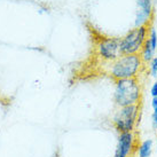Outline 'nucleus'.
Returning a JSON list of instances; mask_svg holds the SVG:
<instances>
[{
    "mask_svg": "<svg viewBox=\"0 0 157 157\" xmlns=\"http://www.w3.org/2000/svg\"><path fill=\"white\" fill-rule=\"evenodd\" d=\"M140 115V105L121 107L113 116V124L118 133L134 132Z\"/></svg>",
    "mask_w": 157,
    "mask_h": 157,
    "instance_id": "3",
    "label": "nucleus"
},
{
    "mask_svg": "<svg viewBox=\"0 0 157 157\" xmlns=\"http://www.w3.org/2000/svg\"><path fill=\"white\" fill-rule=\"evenodd\" d=\"M151 108H153L151 123H153L154 128L157 130V98H153V100H151Z\"/></svg>",
    "mask_w": 157,
    "mask_h": 157,
    "instance_id": "9",
    "label": "nucleus"
},
{
    "mask_svg": "<svg viewBox=\"0 0 157 157\" xmlns=\"http://www.w3.org/2000/svg\"><path fill=\"white\" fill-rule=\"evenodd\" d=\"M154 149V141L151 139H146L144 141H141L138 144L136 148V153H138V157H150Z\"/></svg>",
    "mask_w": 157,
    "mask_h": 157,
    "instance_id": "8",
    "label": "nucleus"
},
{
    "mask_svg": "<svg viewBox=\"0 0 157 157\" xmlns=\"http://www.w3.org/2000/svg\"><path fill=\"white\" fill-rule=\"evenodd\" d=\"M153 17L151 0H138V10L135 16V26H149Z\"/></svg>",
    "mask_w": 157,
    "mask_h": 157,
    "instance_id": "7",
    "label": "nucleus"
},
{
    "mask_svg": "<svg viewBox=\"0 0 157 157\" xmlns=\"http://www.w3.org/2000/svg\"><path fill=\"white\" fill-rule=\"evenodd\" d=\"M155 144H156V149H157V138H156V142H155Z\"/></svg>",
    "mask_w": 157,
    "mask_h": 157,
    "instance_id": "12",
    "label": "nucleus"
},
{
    "mask_svg": "<svg viewBox=\"0 0 157 157\" xmlns=\"http://www.w3.org/2000/svg\"><path fill=\"white\" fill-rule=\"evenodd\" d=\"M135 132L119 133L113 157H131L132 153L138 148Z\"/></svg>",
    "mask_w": 157,
    "mask_h": 157,
    "instance_id": "6",
    "label": "nucleus"
},
{
    "mask_svg": "<svg viewBox=\"0 0 157 157\" xmlns=\"http://www.w3.org/2000/svg\"><path fill=\"white\" fill-rule=\"evenodd\" d=\"M144 61L140 54H131V55H122L116 61L113 62L110 74L113 79H128L136 78V75L142 68Z\"/></svg>",
    "mask_w": 157,
    "mask_h": 157,
    "instance_id": "2",
    "label": "nucleus"
},
{
    "mask_svg": "<svg viewBox=\"0 0 157 157\" xmlns=\"http://www.w3.org/2000/svg\"><path fill=\"white\" fill-rule=\"evenodd\" d=\"M113 100L121 107L140 105L141 87L136 78L119 79L116 80V87L113 93Z\"/></svg>",
    "mask_w": 157,
    "mask_h": 157,
    "instance_id": "1",
    "label": "nucleus"
},
{
    "mask_svg": "<svg viewBox=\"0 0 157 157\" xmlns=\"http://www.w3.org/2000/svg\"><path fill=\"white\" fill-rule=\"evenodd\" d=\"M150 94L153 98H157V80L153 84V86L150 88Z\"/></svg>",
    "mask_w": 157,
    "mask_h": 157,
    "instance_id": "11",
    "label": "nucleus"
},
{
    "mask_svg": "<svg viewBox=\"0 0 157 157\" xmlns=\"http://www.w3.org/2000/svg\"><path fill=\"white\" fill-rule=\"evenodd\" d=\"M149 26H135L133 30L121 38V48L123 55L140 54L148 38Z\"/></svg>",
    "mask_w": 157,
    "mask_h": 157,
    "instance_id": "4",
    "label": "nucleus"
},
{
    "mask_svg": "<svg viewBox=\"0 0 157 157\" xmlns=\"http://www.w3.org/2000/svg\"><path fill=\"white\" fill-rule=\"evenodd\" d=\"M99 54L105 61H116L118 57L123 55L121 48V39L119 38H105L99 44Z\"/></svg>",
    "mask_w": 157,
    "mask_h": 157,
    "instance_id": "5",
    "label": "nucleus"
},
{
    "mask_svg": "<svg viewBox=\"0 0 157 157\" xmlns=\"http://www.w3.org/2000/svg\"><path fill=\"white\" fill-rule=\"evenodd\" d=\"M149 71L153 77H156L157 78V56H155L149 62Z\"/></svg>",
    "mask_w": 157,
    "mask_h": 157,
    "instance_id": "10",
    "label": "nucleus"
}]
</instances>
